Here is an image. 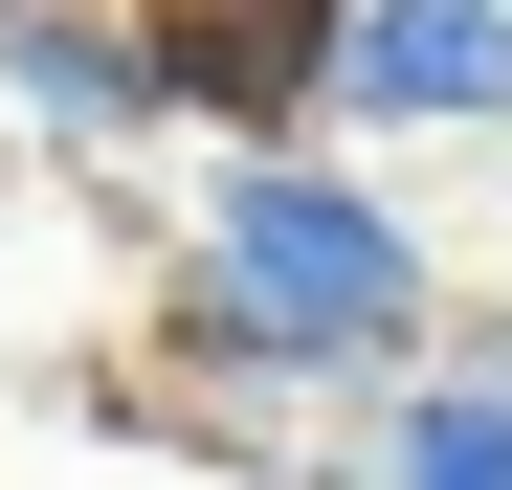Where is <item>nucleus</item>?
Listing matches in <instances>:
<instances>
[{
    "instance_id": "7ed1b4c3",
    "label": "nucleus",
    "mask_w": 512,
    "mask_h": 490,
    "mask_svg": "<svg viewBox=\"0 0 512 490\" xmlns=\"http://www.w3.org/2000/svg\"><path fill=\"white\" fill-rule=\"evenodd\" d=\"M0 134L45 156V179H112V156L179 134V90H156L134 0H0Z\"/></svg>"
},
{
    "instance_id": "f03ea898",
    "label": "nucleus",
    "mask_w": 512,
    "mask_h": 490,
    "mask_svg": "<svg viewBox=\"0 0 512 490\" xmlns=\"http://www.w3.org/2000/svg\"><path fill=\"white\" fill-rule=\"evenodd\" d=\"M156 90H179L201 156H334V45H357V0H134Z\"/></svg>"
},
{
    "instance_id": "f257e3e1",
    "label": "nucleus",
    "mask_w": 512,
    "mask_h": 490,
    "mask_svg": "<svg viewBox=\"0 0 512 490\" xmlns=\"http://www.w3.org/2000/svg\"><path fill=\"white\" fill-rule=\"evenodd\" d=\"M156 335L268 446H334L357 401L446 357V245L423 201H379V156H201L179 245H156Z\"/></svg>"
},
{
    "instance_id": "20e7f679",
    "label": "nucleus",
    "mask_w": 512,
    "mask_h": 490,
    "mask_svg": "<svg viewBox=\"0 0 512 490\" xmlns=\"http://www.w3.org/2000/svg\"><path fill=\"white\" fill-rule=\"evenodd\" d=\"M334 134H512V0H357Z\"/></svg>"
}]
</instances>
